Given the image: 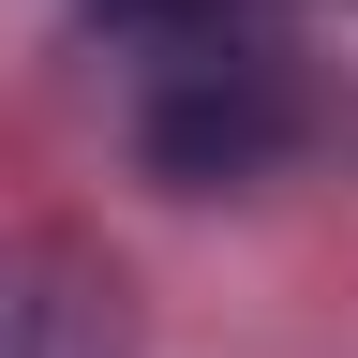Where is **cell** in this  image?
Masks as SVG:
<instances>
[{"label": "cell", "mask_w": 358, "mask_h": 358, "mask_svg": "<svg viewBox=\"0 0 358 358\" xmlns=\"http://www.w3.org/2000/svg\"><path fill=\"white\" fill-rule=\"evenodd\" d=\"M313 134V90L268 30H224L194 60H150L134 75V164L179 179V194H224V179H268Z\"/></svg>", "instance_id": "cell-1"}, {"label": "cell", "mask_w": 358, "mask_h": 358, "mask_svg": "<svg viewBox=\"0 0 358 358\" xmlns=\"http://www.w3.org/2000/svg\"><path fill=\"white\" fill-rule=\"evenodd\" d=\"M0 358H134V284L90 239H0Z\"/></svg>", "instance_id": "cell-2"}]
</instances>
